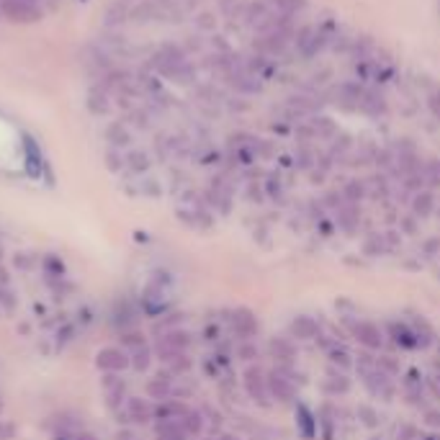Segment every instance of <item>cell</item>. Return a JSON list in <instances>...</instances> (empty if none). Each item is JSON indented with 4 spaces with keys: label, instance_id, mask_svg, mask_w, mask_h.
<instances>
[{
    "label": "cell",
    "instance_id": "1",
    "mask_svg": "<svg viewBox=\"0 0 440 440\" xmlns=\"http://www.w3.org/2000/svg\"><path fill=\"white\" fill-rule=\"evenodd\" d=\"M3 16L11 21H21V23H34L41 18V11L31 3V0H3L0 3Z\"/></svg>",
    "mask_w": 440,
    "mask_h": 440
},
{
    "label": "cell",
    "instance_id": "2",
    "mask_svg": "<svg viewBox=\"0 0 440 440\" xmlns=\"http://www.w3.org/2000/svg\"><path fill=\"white\" fill-rule=\"evenodd\" d=\"M95 363H98V368L106 373H119V371H124L132 360L127 358V353H124L122 348H103V350L95 355Z\"/></svg>",
    "mask_w": 440,
    "mask_h": 440
},
{
    "label": "cell",
    "instance_id": "3",
    "mask_svg": "<svg viewBox=\"0 0 440 440\" xmlns=\"http://www.w3.org/2000/svg\"><path fill=\"white\" fill-rule=\"evenodd\" d=\"M245 386H247V392H250L252 399H257L260 404H268V381L263 379V373L257 371V368H250V371L245 373Z\"/></svg>",
    "mask_w": 440,
    "mask_h": 440
},
{
    "label": "cell",
    "instance_id": "4",
    "mask_svg": "<svg viewBox=\"0 0 440 440\" xmlns=\"http://www.w3.org/2000/svg\"><path fill=\"white\" fill-rule=\"evenodd\" d=\"M232 327L237 330V335L250 338V335L257 332V319L252 317V312H247V309H237V312L232 314Z\"/></svg>",
    "mask_w": 440,
    "mask_h": 440
},
{
    "label": "cell",
    "instance_id": "5",
    "mask_svg": "<svg viewBox=\"0 0 440 440\" xmlns=\"http://www.w3.org/2000/svg\"><path fill=\"white\" fill-rule=\"evenodd\" d=\"M355 338H358L366 348H381V343H384L381 330L376 325H371V322H358V325H355Z\"/></svg>",
    "mask_w": 440,
    "mask_h": 440
},
{
    "label": "cell",
    "instance_id": "6",
    "mask_svg": "<svg viewBox=\"0 0 440 440\" xmlns=\"http://www.w3.org/2000/svg\"><path fill=\"white\" fill-rule=\"evenodd\" d=\"M268 389H271V394L278 402H289L294 397L291 384H289V379H284L281 373H271V376H268Z\"/></svg>",
    "mask_w": 440,
    "mask_h": 440
},
{
    "label": "cell",
    "instance_id": "7",
    "mask_svg": "<svg viewBox=\"0 0 440 440\" xmlns=\"http://www.w3.org/2000/svg\"><path fill=\"white\" fill-rule=\"evenodd\" d=\"M157 435H160V440H186V430L183 425L178 420H165L163 425L157 427Z\"/></svg>",
    "mask_w": 440,
    "mask_h": 440
},
{
    "label": "cell",
    "instance_id": "8",
    "mask_svg": "<svg viewBox=\"0 0 440 440\" xmlns=\"http://www.w3.org/2000/svg\"><path fill=\"white\" fill-rule=\"evenodd\" d=\"M129 417L134 422H147L149 417H152V409H149V404L144 399L132 397V399H129Z\"/></svg>",
    "mask_w": 440,
    "mask_h": 440
},
{
    "label": "cell",
    "instance_id": "9",
    "mask_svg": "<svg viewBox=\"0 0 440 440\" xmlns=\"http://www.w3.org/2000/svg\"><path fill=\"white\" fill-rule=\"evenodd\" d=\"M291 330H294V335H296V338L309 340V338H314V335H317V322H314L312 317H296V319H294Z\"/></svg>",
    "mask_w": 440,
    "mask_h": 440
},
{
    "label": "cell",
    "instance_id": "10",
    "mask_svg": "<svg viewBox=\"0 0 440 440\" xmlns=\"http://www.w3.org/2000/svg\"><path fill=\"white\" fill-rule=\"evenodd\" d=\"M23 147H26L31 176H39V170H41V152H39V147L34 144V139H31V136H23Z\"/></svg>",
    "mask_w": 440,
    "mask_h": 440
},
{
    "label": "cell",
    "instance_id": "11",
    "mask_svg": "<svg viewBox=\"0 0 440 440\" xmlns=\"http://www.w3.org/2000/svg\"><path fill=\"white\" fill-rule=\"evenodd\" d=\"M186 412H188V409H186L183 404H176V402H168V404H163L160 407V409H157V417H160V420H178V417H181V420H183L186 417Z\"/></svg>",
    "mask_w": 440,
    "mask_h": 440
},
{
    "label": "cell",
    "instance_id": "12",
    "mask_svg": "<svg viewBox=\"0 0 440 440\" xmlns=\"http://www.w3.org/2000/svg\"><path fill=\"white\" fill-rule=\"evenodd\" d=\"M392 335H394V340H397V343H402L404 348H414V345H417L414 335L407 330L404 325H392Z\"/></svg>",
    "mask_w": 440,
    "mask_h": 440
},
{
    "label": "cell",
    "instance_id": "13",
    "mask_svg": "<svg viewBox=\"0 0 440 440\" xmlns=\"http://www.w3.org/2000/svg\"><path fill=\"white\" fill-rule=\"evenodd\" d=\"M299 425H301V433H304L306 438H312L314 430H317V425H314L312 414H309L306 407H299Z\"/></svg>",
    "mask_w": 440,
    "mask_h": 440
},
{
    "label": "cell",
    "instance_id": "14",
    "mask_svg": "<svg viewBox=\"0 0 440 440\" xmlns=\"http://www.w3.org/2000/svg\"><path fill=\"white\" fill-rule=\"evenodd\" d=\"M168 379L165 376H157V379H152L149 381V386H147V392L152 394V397H157V399H165L168 397Z\"/></svg>",
    "mask_w": 440,
    "mask_h": 440
},
{
    "label": "cell",
    "instance_id": "15",
    "mask_svg": "<svg viewBox=\"0 0 440 440\" xmlns=\"http://www.w3.org/2000/svg\"><path fill=\"white\" fill-rule=\"evenodd\" d=\"M181 425H183V430L188 435H196V433H201V414H196V412H186V417H183V422H181Z\"/></svg>",
    "mask_w": 440,
    "mask_h": 440
},
{
    "label": "cell",
    "instance_id": "16",
    "mask_svg": "<svg viewBox=\"0 0 440 440\" xmlns=\"http://www.w3.org/2000/svg\"><path fill=\"white\" fill-rule=\"evenodd\" d=\"M132 366H134L136 371H147V366H149V350L147 348H136V350L132 353Z\"/></svg>",
    "mask_w": 440,
    "mask_h": 440
},
{
    "label": "cell",
    "instance_id": "17",
    "mask_svg": "<svg viewBox=\"0 0 440 440\" xmlns=\"http://www.w3.org/2000/svg\"><path fill=\"white\" fill-rule=\"evenodd\" d=\"M0 304H3V312H14L16 309V299L8 291V286H0Z\"/></svg>",
    "mask_w": 440,
    "mask_h": 440
},
{
    "label": "cell",
    "instance_id": "18",
    "mask_svg": "<svg viewBox=\"0 0 440 440\" xmlns=\"http://www.w3.org/2000/svg\"><path fill=\"white\" fill-rule=\"evenodd\" d=\"M122 343L124 345H129V348H144V338L142 335H139V332H127V335H124L122 338Z\"/></svg>",
    "mask_w": 440,
    "mask_h": 440
},
{
    "label": "cell",
    "instance_id": "19",
    "mask_svg": "<svg viewBox=\"0 0 440 440\" xmlns=\"http://www.w3.org/2000/svg\"><path fill=\"white\" fill-rule=\"evenodd\" d=\"M271 350L276 353L278 358H291V348H289V343H284V340H273Z\"/></svg>",
    "mask_w": 440,
    "mask_h": 440
},
{
    "label": "cell",
    "instance_id": "20",
    "mask_svg": "<svg viewBox=\"0 0 440 440\" xmlns=\"http://www.w3.org/2000/svg\"><path fill=\"white\" fill-rule=\"evenodd\" d=\"M14 430H16V427L11 425V422H0V440H11Z\"/></svg>",
    "mask_w": 440,
    "mask_h": 440
},
{
    "label": "cell",
    "instance_id": "21",
    "mask_svg": "<svg viewBox=\"0 0 440 440\" xmlns=\"http://www.w3.org/2000/svg\"><path fill=\"white\" fill-rule=\"evenodd\" d=\"M44 265H47V268H52V271H55V276H62V263L57 260V257L49 255L47 260H44Z\"/></svg>",
    "mask_w": 440,
    "mask_h": 440
},
{
    "label": "cell",
    "instance_id": "22",
    "mask_svg": "<svg viewBox=\"0 0 440 440\" xmlns=\"http://www.w3.org/2000/svg\"><path fill=\"white\" fill-rule=\"evenodd\" d=\"M332 360H335V363L340 360V363L345 366V363H348V353L345 350H332Z\"/></svg>",
    "mask_w": 440,
    "mask_h": 440
},
{
    "label": "cell",
    "instance_id": "23",
    "mask_svg": "<svg viewBox=\"0 0 440 440\" xmlns=\"http://www.w3.org/2000/svg\"><path fill=\"white\" fill-rule=\"evenodd\" d=\"M75 440H95V438L90 433H77V435H75Z\"/></svg>",
    "mask_w": 440,
    "mask_h": 440
},
{
    "label": "cell",
    "instance_id": "24",
    "mask_svg": "<svg viewBox=\"0 0 440 440\" xmlns=\"http://www.w3.org/2000/svg\"><path fill=\"white\" fill-rule=\"evenodd\" d=\"M422 440H440V435H427V438H422Z\"/></svg>",
    "mask_w": 440,
    "mask_h": 440
},
{
    "label": "cell",
    "instance_id": "25",
    "mask_svg": "<svg viewBox=\"0 0 440 440\" xmlns=\"http://www.w3.org/2000/svg\"><path fill=\"white\" fill-rule=\"evenodd\" d=\"M433 389H435V392L440 394V384H438V381H435V379H433Z\"/></svg>",
    "mask_w": 440,
    "mask_h": 440
},
{
    "label": "cell",
    "instance_id": "26",
    "mask_svg": "<svg viewBox=\"0 0 440 440\" xmlns=\"http://www.w3.org/2000/svg\"><path fill=\"white\" fill-rule=\"evenodd\" d=\"M0 409H3V404H0Z\"/></svg>",
    "mask_w": 440,
    "mask_h": 440
}]
</instances>
